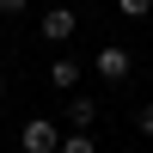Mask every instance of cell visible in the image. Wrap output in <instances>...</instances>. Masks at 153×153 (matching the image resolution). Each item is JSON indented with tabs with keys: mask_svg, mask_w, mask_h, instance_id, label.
Instances as JSON below:
<instances>
[{
	"mask_svg": "<svg viewBox=\"0 0 153 153\" xmlns=\"http://www.w3.org/2000/svg\"><path fill=\"white\" fill-rule=\"evenodd\" d=\"M37 31H43V43H55V49H61L74 31H80V12H74V6H49L43 19H37Z\"/></svg>",
	"mask_w": 153,
	"mask_h": 153,
	"instance_id": "3",
	"label": "cell"
},
{
	"mask_svg": "<svg viewBox=\"0 0 153 153\" xmlns=\"http://www.w3.org/2000/svg\"><path fill=\"white\" fill-rule=\"evenodd\" d=\"M80 80H86V68L74 55H55V61H49V86H55V92H74Z\"/></svg>",
	"mask_w": 153,
	"mask_h": 153,
	"instance_id": "5",
	"label": "cell"
},
{
	"mask_svg": "<svg viewBox=\"0 0 153 153\" xmlns=\"http://www.w3.org/2000/svg\"><path fill=\"white\" fill-rule=\"evenodd\" d=\"M61 123H68V129H92V123H98V98L74 92L68 104H61Z\"/></svg>",
	"mask_w": 153,
	"mask_h": 153,
	"instance_id": "4",
	"label": "cell"
},
{
	"mask_svg": "<svg viewBox=\"0 0 153 153\" xmlns=\"http://www.w3.org/2000/svg\"><path fill=\"white\" fill-rule=\"evenodd\" d=\"M0 98H6V74H0Z\"/></svg>",
	"mask_w": 153,
	"mask_h": 153,
	"instance_id": "10",
	"label": "cell"
},
{
	"mask_svg": "<svg viewBox=\"0 0 153 153\" xmlns=\"http://www.w3.org/2000/svg\"><path fill=\"white\" fill-rule=\"evenodd\" d=\"M55 153H98V147H92V129H68Z\"/></svg>",
	"mask_w": 153,
	"mask_h": 153,
	"instance_id": "6",
	"label": "cell"
},
{
	"mask_svg": "<svg viewBox=\"0 0 153 153\" xmlns=\"http://www.w3.org/2000/svg\"><path fill=\"white\" fill-rule=\"evenodd\" d=\"M0 12H6V19H25V12H31V0H0Z\"/></svg>",
	"mask_w": 153,
	"mask_h": 153,
	"instance_id": "9",
	"label": "cell"
},
{
	"mask_svg": "<svg viewBox=\"0 0 153 153\" xmlns=\"http://www.w3.org/2000/svg\"><path fill=\"white\" fill-rule=\"evenodd\" d=\"M92 74H98V80H110V86H123V80L135 74V55H129L123 43H104V49L92 55Z\"/></svg>",
	"mask_w": 153,
	"mask_h": 153,
	"instance_id": "1",
	"label": "cell"
},
{
	"mask_svg": "<svg viewBox=\"0 0 153 153\" xmlns=\"http://www.w3.org/2000/svg\"><path fill=\"white\" fill-rule=\"evenodd\" d=\"M147 6H153V0H117V12H123V19H147Z\"/></svg>",
	"mask_w": 153,
	"mask_h": 153,
	"instance_id": "7",
	"label": "cell"
},
{
	"mask_svg": "<svg viewBox=\"0 0 153 153\" xmlns=\"http://www.w3.org/2000/svg\"><path fill=\"white\" fill-rule=\"evenodd\" d=\"M19 147H25V153H55V147H61V123H49V117H25Z\"/></svg>",
	"mask_w": 153,
	"mask_h": 153,
	"instance_id": "2",
	"label": "cell"
},
{
	"mask_svg": "<svg viewBox=\"0 0 153 153\" xmlns=\"http://www.w3.org/2000/svg\"><path fill=\"white\" fill-rule=\"evenodd\" d=\"M135 135H147V141H153V104H141V110H135Z\"/></svg>",
	"mask_w": 153,
	"mask_h": 153,
	"instance_id": "8",
	"label": "cell"
}]
</instances>
